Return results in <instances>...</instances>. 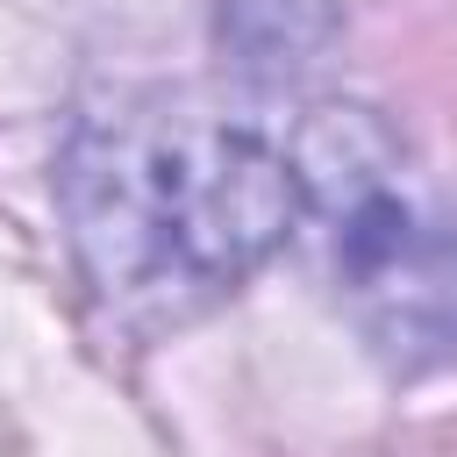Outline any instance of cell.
Wrapping results in <instances>:
<instances>
[{"mask_svg":"<svg viewBox=\"0 0 457 457\" xmlns=\"http://www.w3.org/2000/svg\"><path fill=\"white\" fill-rule=\"evenodd\" d=\"M57 207L93 300L121 328H179L300 236L293 143L200 93L121 86L71 114Z\"/></svg>","mask_w":457,"mask_h":457,"instance_id":"1","label":"cell"},{"mask_svg":"<svg viewBox=\"0 0 457 457\" xmlns=\"http://www.w3.org/2000/svg\"><path fill=\"white\" fill-rule=\"evenodd\" d=\"M300 236L386 371L457 364V207L371 107H314L293 129Z\"/></svg>","mask_w":457,"mask_h":457,"instance_id":"2","label":"cell"}]
</instances>
